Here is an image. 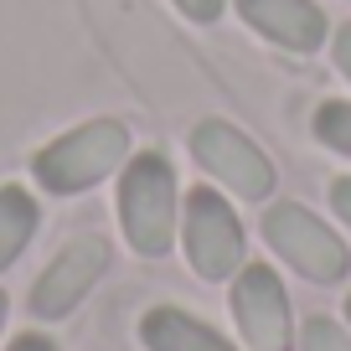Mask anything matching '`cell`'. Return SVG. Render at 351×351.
Here are the masks:
<instances>
[{
  "label": "cell",
  "instance_id": "6da1fadb",
  "mask_svg": "<svg viewBox=\"0 0 351 351\" xmlns=\"http://www.w3.org/2000/svg\"><path fill=\"white\" fill-rule=\"evenodd\" d=\"M124 160H130V130L119 119H88L57 134L52 145H42L32 155V176L52 197H77V191L99 186L104 176H114Z\"/></svg>",
  "mask_w": 351,
  "mask_h": 351
},
{
  "label": "cell",
  "instance_id": "7a4b0ae2",
  "mask_svg": "<svg viewBox=\"0 0 351 351\" xmlns=\"http://www.w3.org/2000/svg\"><path fill=\"white\" fill-rule=\"evenodd\" d=\"M119 222L140 258H160L176 238V171L165 155L145 150L124 165L119 181Z\"/></svg>",
  "mask_w": 351,
  "mask_h": 351
},
{
  "label": "cell",
  "instance_id": "3957f363",
  "mask_svg": "<svg viewBox=\"0 0 351 351\" xmlns=\"http://www.w3.org/2000/svg\"><path fill=\"white\" fill-rule=\"evenodd\" d=\"M263 238L279 248V258H289L300 274L315 279V285H336L351 269L346 243H341L315 212L295 207V202H279V207L263 212Z\"/></svg>",
  "mask_w": 351,
  "mask_h": 351
},
{
  "label": "cell",
  "instance_id": "277c9868",
  "mask_svg": "<svg viewBox=\"0 0 351 351\" xmlns=\"http://www.w3.org/2000/svg\"><path fill=\"white\" fill-rule=\"evenodd\" d=\"M104 269H109V238H99V232L73 238V243H67V248L42 269V279L32 285V315H36V320H62V315H73V310L83 305V295L104 279Z\"/></svg>",
  "mask_w": 351,
  "mask_h": 351
},
{
  "label": "cell",
  "instance_id": "5b68a950",
  "mask_svg": "<svg viewBox=\"0 0 351 351\" xmlns=\"http://www.w3.org/2000/svg\"><path fill=\"white\" fill-rule=\"evenodd\" d=\"M191 155H197L228 191H238V197H269V191H274V165H269V155L243 130H232V124H222V119H207V124L191 130Z\"/></svg>",
  "mask_w": 351,
  "mask_h": 351
},
{
  "label": "cell",
  "instance_id": "8992f818",
  "mask_svg": "<svg viewBox=\"0 0 351 351\" xmlns=\"http://www.w3.org/2000/svg\"><path fill=\"white\" fill-rule=\"evenodd\" d=\"M186 258L202 279H228L243 258V228L217 191L197 186L186 197Z\"/></svg>",
  "mask_w": 351,
  "mask_h": 351
},
{
  "label": "cell",
  "instance_id": "52a82bcc",
  "mask_svg": "<svg viewBox=\"0 0 351 351\" xmlns=\"http://www.w3.org/2000/svg\"><path fill=\"white\" fill-rule=\"evenodd\" d=\"M232 315H238V330L253 351H289V300L263 263H253V269L238 274V285H232Z\"/></svg>",
  "mask_w": 351,
  "mask_h": 351
},
{
  "label": "cell",
  "instance_id": "ba28073f",
  "mask_svg": "<svg viewBox=\"0 0 351 351\" xmlns=\"http://www.w3.org/2000/svg\"><path fill=\"white\" fill-rule=\"evenodd\" d=\"M238 11L258 36L289 52H315L326 42V11L315 0H238Z\"/></svg>",
  "mask_w": 351,
  "mask_h": 351
},
{
  "label": "cell",
  "instance_id": "9c48e42d",
  "mask_svg": "<svg viewBox=\"0 0 351 351\" xmlns=\"http://www.w3.org/2000/svg\"><path fill=\"white\" fill-rule=\"evenodd\" d=\"M140 341L150 351H232L212 326H202L197 315H186V310H176V305H155L140 320Z\"/></svg>",
  "mask_w": 351,
  "mask_h": 351
},
{
  "label": "cell",
  "instance_id": "30bf717a",
  "mask_svg": "<svg viewBox=\"0 0 351 351\" xmlns=\"http://www.w3.org/2000/svg\"><path fill=\"white\" fill-rule=\"evenodd\" d=\"M36 217H42V212H36L32 191L0 186V269H11V263L21 258V248L36 232Z\"/></svg>",
  "mask_w": 351,
  "mask_h": 351
},
{
  "label": "cell",
  "instance_id": "8fae6325",
  "mask_svg": "<svg viewBox=\"0 0 351 351\" xmlns=\"http://www.w3.org/2000/svg\"><path fill=\"white\" fill-rule=\"evenodd\" d=\"M315 134L330 145L336 155H351V104H320L315 109Z\"/></svg>",
  "mask_w": 351,
  "mask_h": 351
},
{
  "label": "cell",
  "instance_id": "7c38bea8",
  "mask_svg": "<svg viewBox=\"0 0 351 351\" xmlns=\"http://www.w3.org/2000/svg\"><path fill=\"white\" fill-rule=\"evenodd\" d=\"M305 351H351V330L346 326H336V320H326V315H315V320H305Z\"/></svg>",
  "mask_w": 351,
  "mask_h": 351
},
{
  "label": "cell",
  "instance_id": "4fadbf2b",
  "mask_svg": "<svg viewBox=\"0 0 351 351\" xmlns=\"http://www.w3.org/2000/svg\"><path fill=\"white\" fill-rule=\"evenodd\" d=\"M176 5H181V16H191V21H217L228 0H176Z\"/></svg>",
  "mask_w": 351,
  "mask_h": 351
},
{
  "label": "cell",
  "instance_id": "5bb4252c",
  "mask_svg": "<svg viewBox=\"0 0 351 351\" xmlns=\"http://www.w3.org/2000/svg\"><path fill=\"white\" fill-rule=\"evenodd\" d=\"M330 202H336V212L351 222V176H341V181H330Z\"/></svg>",
  "mask_w": 351,
  "mask_h": 351
},
{
  "label": "cell",
  "instance_id": "9a60e30c",
  "mask_svg": "<svg viewBox=\"0 0 351 351\" xmlns=\"http://www.w3.org/2000/svg\"><path fill=\"white\" fill-rule=\"evenodd\" d=\"M336 67L351 77V26H341V32H336Z\"/></svg>",
  "mask_w": 351,
  "mask_h": 351
},
{
  "label": "cell",
  "instance_id": "2e32d148",
  "mask_svg": "<svg viewBox=\"0 0 351 351\" xmlns=\"http://www.w3.org/2000/svg\"><path fill=\"white\" fill-rule=\"evenodd\" d=\"M11 351H57V346H52L47 336H16V341H11Z\"/></svg>",
  "mask_w": 351,
  "mask_h": 351
},
{
  "label": "cell",
  "instance_id": "e0dca14e",
  "mask_svg": "<svg viewBox=\"0 0 351 351\" xmlns=\"http://www.w3.org/2000/svg\"><path fill=\"white\" fill-rule=\"evenodd\" d=\"M0 330H5V295H0Z\"/></svg>",
  "mask_w": 351,
  "mask_h": 351
},
{
  "label": "cell",
  "instance_id": "ac0fdd59",
  "mask_svg": "<svg viewBox=\"0 0 351 351\" xmlns=\"http://www.w3.org/2000/svg\"><path fill=\"white\" fill-rule=\"evenodd\" d=\"M346 315H351V300H346Z\"/></svg>",
  "mask_w": 351,
  "mask_h": 351
}]
</instances>
